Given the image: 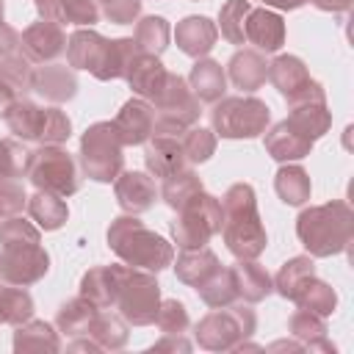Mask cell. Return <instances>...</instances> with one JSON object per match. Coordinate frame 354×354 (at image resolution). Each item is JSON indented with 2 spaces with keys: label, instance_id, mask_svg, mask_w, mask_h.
I'll use <instances>...</instances> for the list:
<instances>
[{
  "label": "cell",
  "instance_id": "cell-28",
  "mask_svg": "<svg viewBox=\"0 0 354 354\" xmlns=\"http://www.w3.org/2000/svg\"><path fill=\"white\" fill-rule=\"evenodd\" d=\"M188 86L196 94L199 102H218L227 91V72L218 61L213 58H196V64L191 66L188 75Z\"/></svg>",
  "mask_w": 354,
  "mask_h": 354
},
{
  "label": "cell",
  "instance_id": "cell-34",
  "mask_svg": "<svg viewBox=\"0 0 354 354\" xmlns=\"http://www.w3.org/2000/svg\"><path fill=\"white\" fill-rule=\"evenodd\" d=\"M290 301L296 307H301V310H310V313L321 315V318H329L337 310V293H335V288L329 282L318 279L315 274L301 282V288L296 290V296Z\"/></svg>",
  "mask_w": 354,
  "mask_h": 354
},
{
  "label": "cell",
  "instance_id": "cell-54",
  "mask_svg": "<svg viewBox=\"0 0 354 354\" xmlns=\"http://www.w3.org/2000/svg\"><path fill=\"white\" fill-rule=\"evenodd\" d=\"M14 100H17V91L0 77V116H6L8 113V108L14 105Z\"/></svg>",
  "mask_w": 354,
  "mask_h": 354
},
{
  "label": "cell",
  "instance_id": "cell-41",
  "mask_svg": "<svg viewBox=\"0 0 354 354\" xmlns=\"http://www.w3.org/2000/svg\"><path fill=\"white\" fill-rule=\"evenodd\" d=\"M315 274V263L310 254H299V257H290L288 263H282V268L277 271L274 277V290L282 296V299H293L296 290L301 288L304 279H310Z\"/></svg>",
  "mask_w": 354,
  "mask_h": 354
},
{
  "label": "cell",
  "instance_id": "cell-50",
  "mask_svg": "<svg viewBox=\"0 0 354 354\" xmlns=\"http://www.w3.org/2000/svg\"><path fill=\"white\" fill-rule=\"evenodd\" d=\"M25 205H28L25 185L19 180H0V218L19 216Z\"/></svg>",
  "mask_w": 354,
  "mask_h": 354
},
{
  "label": "cell",
  "instance_id": "cell-27",
  "mask_svg": "<svg viewBox=\"0 0 354 354\" xmlns=\"http://www.w3.org/2000/svg\"><path fill=\"white\" fill-rule=\"evenodd\" d=\"M230 271H232V279H235L238 299H243V301H249V304L263 301V299L274 290L271 274H268L257 260H238V263L230 266Z\"/></svg>",
  "mask_w": 354,
  "mask_h": 354
},
{
  "label": "cell",
  "instance_id": "cell-18",
  "mask_svg": "<svg viewBox=\"0 0 354 354\" xmlns=\"http://www.w3.org/2000/svg\"><path fill=\"white\" fill-rule=\"evenodd\" d=\"M113 194H116V202L124 213H147L155 199H158V188H155V180L147 174V171H119V177L113 180Z\"/></svg>",
  "mask_w": 354,
  "mask_h": 354
},
{
  "label": "cell",
  "instance_id": "cell-11",
  "mask_svg": "<svg viewBox=\"0 0 354 354\" xmlns=\"http://www.w3.org/2000/svg\"><path fill=\"white\" fill-rule=\"evenodd\" d=\"M199 105L202 102L191 91L188 80L180 77L177 72H169V80H166L163 91L152 102V108H155L152 136H180L183 130H188L191 124H196V119L202 113Z\"/></svg>",
  "mask_w": 354,
  "mask_h": 354
},
{
  "label": "cell",
  "instance_id": "cell-20",
  "mask_svg": "<svg viewBox=\"0 0 354 354\" xmlns=\"http://www.w3.org/2000/svg\"><path fill=\"white\" fill-rule=\"evenodd\" d=\"M30 88L36 94H41L47 102L61 105V102H69L77 94V77H75L72 66H64V64L53 61V64H41V66L33 69Z\"/></svg>",
  "mask_w": 354,
  "mask_h": 354
},
{
  "label": "cell",
  "instance_id": "cell-25",
  "mask_svg": "<svg viewBox=\"0 0 354 354\" xmlns=\"http://www.w3.org/2000/svg\"><path fill=\"white\" fill-rule=\"evenodd\" d=\"M144 166L152 177H169L180 169L188 166L185 160V152H183V144L177 136H155L149 138L147 149H144Z\"/></svg>",
  "mask_w": 354,
  "mask_h": 354
},
{
  "label": "cell",
  "instance_id": "cell-49",
  "mask_svg": "<svg viewBox=\"0 0 354 354\" xmlns=\"http://www.w3.org/2000/svg\"><path fill=\"white\" fill-rule=\"evenodd\" d=\"M100 14L113 25H133L141 17L144 0H94Z\"/></svg>",
  "mask_w": 354,
  "mask_h": 354
},
{
  "label": "cell",
  "instance_id": "cell-32",
  "mask_svg": "<svg viewBox=\"0 0 354 354\" xmlns=\"http://www.w3.org/2000/svg\"><path fill=\"white\" fill-rule=\"evenodd\" d=\"M25 207H28V216L36 221V227L44 232L61 230L69 218V207H66L64 196L50 194V191H36L33 196H28Z\"/></svg>",
  "mask_w": 354,
  "mask_h": 354
},
{
  "label": "cell",
  "instance_id": "cell-33",
  "mask_svg": "<svg viewBox=\"0 0 354 354\" xmlns=\"http://www.w3.org/2000/svg\"><path fill=\"white\" fill-rule=\"evenodd\" d=\"M288 122H290L299 133H304L310 141H318L321 136L329 133V127H332V113L326 111V102H321V100L296 102V105H290Z\"/></svg>",
  "mask_w": 354,
  "mask_h": 354
},
{
  "label": "cell",
  "instance_id": "cell-4",
  "mask_svg": "<svg viewBox=\"0 0 354 354\" xmlns=\"http://www.w3.org/2000/svg\"><path fill=\"white\" fill-rule=\"evenodd\" d=\"M138 53L133 39H105L91 28H77L66 39V61L72 69H86L97 80H119Z\"/></svg>",
  "mask_w": 354,
  "mask_h": 354
},
{
  "label": "cell",
  "instance_id": "cell-23",
  "mask_svg": "<svg viewBox=\"0 0 354 354\" xmlns=\"http://www.w3.org/2000/svg\"><path fill=\"white\" fill-rule=\"evenodd\" d=\"M216 39H218V28L216 22H210L207 17L202 14H191L185 19L177 22L174 28V41L177 47L191 55V58H205L213 47H216Z\"/></svg>",
  "mask_w": 354,
  "mask_h": 354
},
{
  "label": "cell",
  "instance_id": "cell-2",
  "mask_svg": "<svg viewBox=\"0 0 354 354\" xmlns=\"http://www.w3.org/2000/svg\"><path fill=\"white\" fill-rule=\"evenodd\" d=\"M296 238L310 257L343 254L354 238V210L343 199L310 205L296 218Z\"/></svg>",
  "mask_w": 354,
  "mask_h": 354
},
{
  "label": "cell",
  "instance_id": "cell-42",
  "mask_svg": "<svg viewBox=\"0 0 354 354\" xmlns=\"http://www.w3.org/2000/svg\"><path fill=\"white\" fill-rule=\"evenodd\" d=\"M199 299L218 310V307H227L232 301H238V290H235V279H232V271L230 268H218L216 274H210L199 288H196Z\"/></svg>",
  "mask_w": 354,
  "mask_h": 354
},
{
  "label": "cell",
  "instance_id": "cell-45",
  "mask_svg": "<svg viewBox=\"0 0 354 354\" xmlns=\"http://www.w3.org/2000/svg\"><path fill=\"white\" fill-rule=\"evenodd\" d=\"M0 77L14 88V91H30L33 83V64L19 53L8 55L6 61H0Z\"/></svg>",
  "mask_w": 354,
  "mask_h": 354
},
{
  "label": "cell",
  "instance_id": "cell-17",
  "mask_svg": "<svg viewBox=\"0 0 354 354\" xmlns=\"http://www.w3.org/2000/svg\"><path fill=\"white\" fill-rule=\"evenodd\" d=\"M113 127H116L124 147L147 144L152 138V127H155V108L141 97H130L119 108V113L113 119Z\"/></svg>",
  "mask_w": 354,
  "mask_h": 354
},
{
  "label": "cell",
  "instance_id": "cell-16",
  "mask_svg": "<svg viewBox=\"0 0 354 354\" xmlns=\"http://www.w3.org/2000/svg\"><path fill=\"white\" fill-rule=\"evenodd\" d=\"M124 80H127V86L133 88L136 97H141V100H147V102L152 105V102L158 100V94L163 91L166 80H169V69L160 64L158 55L136 53L133 61L127 64Z\"/></svg>",
  "mask_w": 354,
  "mask_h": 354
},
{
  "label": "cell",
  "instance_id": "cell-10",
  "mask_svg": "<svg viewBox=\"0 0 354 354\" xmlns=\"http://www.w3.org/2000/svg\"><path fill=\"white\" fill-rule=\"evenodd\" d=\"M169 230L180 249L207 246V241L221 230V199H216L207 191H199L177 210Z\"/></svg>",
  "mask_w": 354,
  "mask_h": 354
},
{
  "label": "cell",
  "instance_id": "cell-51",
  "mask_svg": "<svg viewBox=\"0 0 354 354\" xmlns=\"http://www.w3.org/2000/svg\"><path fill=\"white\" fill-rule=\"evenodd\" d=\"M14 53H19V33L11 25L0 22V61H6Z\"/></svg>",
  "mask_w": 354,
  "mask_h": 354
},
{
  "label": "cell",
  "instance_id": "cell-40",
  "mask_svg": "<svg viewBox=\"0 0 354 354\" xmlns=\"http://www.w3.org/2000/svg\"><path fill=\"white\" fill-rule=\"evenodd\" d=\"M33 318V296L22 285H0V324L17 326Z\"/></svg>",
  "mask_w": 354,
  "mask_h": 354
},
{
  "label": "cell",
  "instance_id": "cell-44",
  "mask_svg": "<svg viewBox=\"0 0 354 354\" xmlns=\"http://www.w3.org/2000/svg\"><path fill=\"white\" fill-rule=\"evenodd\" d=\"M249 8H252L249 0H227L221 6V11H218V28H221V36L230 44H246L243 25H246Z\"/></svg>",
  "mask_w": 354,
  "mask_h": 354
},
{
  "label": "cell",
  "instance_id": "cell-30",
  "mask_svg": "<svg viewBox=\"0 0 354 354\" xmlns=\"http://www.w3.org/2000/svg\"><path fill=\"white\" fill-rule=\"evenodd\" d=\"M288 332L304 346V348H310V351H335V343H329V337H326V321L321 318V315H315V313H310V310H296L293 315H290V321H288Z\"/></svg>",
  "mask_w": 354,
  "mask_h": 354
},
{
  "label": "cell",
  "instance_id": "cell-47",
  "mask_svg": "<svg viewBox=\"0 0 354 354\" xmlns=\"http://www.w3.org/2000/svg\"><path fill=\"white\" fill-rule=\"evenodd\" d=\"M14 243H41V230L19 216L0 218V246H14Z\"/></svg>",
  "mask_w": 354,
  "mask_h": 354
},
{
  "label": "cell",
  "instance_id": "cell-26",
  "mask_svg": "<svg viewBox=\"0 0 354 354\" xmlns=\"http://www.w3.org/2000/svg\"><path fill=\"white\" fill-rule=\"evenodd\" d=\"M227 77L235 88H241L243 94L257 91L266 77H268V64L263 58L260 50H238L230 61H227Z\"/></svg>",
  "mask_w": 354,
  "mask_h": 354
},
{
  "label": "cell",
  "instance_id": "cell-13",
  "mask_svg": "<svg viewBox=\"0 0 354 354\" xmlns=\"http://www.w3.org/2000/svg\"><path fill=\"white\" fill-rule=\"evenodd\" d=\"M268 80L288 100V105L313 102V100L326 102L324 86L310 77V72H307V66H304V61L299 55H290V53L288 55H277L268 64Z\"/></svg>",
  "mask_w": 354,
  "mask_h": 354
},
{
  "label": "cell",
  "instance_id": "cell-56",
  "mask_svg": "<svg viewBox=\"0 0 354 354\" xmlns=\"http://www.w3.org/2000/svg\"><path fill=\"white\" fill-rule=\"evenodd\" d=\"M263 3L271 6V8H279V11H296V8H301L310 0H263Z\"/></svg>",
  "mask_w": 354,
  "mask_h": 354
},
{
  "label": "cell",
  "instance_id": "cell-3",
  "mask_svg": "<svg viewBox=\"0 0 354 354\" xmlns=\"http://www.w3.org/2000/svg\"><path fill=\"white\" fill-rule=\"evenodd\" d=\"M105 241L111 246V252L133 266V268H144V271H163L171 266L174 260V246L158 235L155 230H149L138 216L133 213H122L116 216L111 224H108V232H105Z\"/></svg>",
  "mask_w": 354,
  "mask_h": 354
},
{
  "label": "cell",
  "instance_id": "cell-43",
  "mask_svg": "<svg viewBox=\"0 0 354 354\" xmlns=\"http://www.w3.org/2000/svg\"><path fill=\"white\" fill-rule=\"evenodd\" d=\"M180 144H183V152H185V160L194 166V163H205V160H210L213 158V152H216V133L213 130H207V127H196V124H191L188 130H183L180 136Z\"/></svg>",
  "mask_w": 354,
  "mask_h": 354
},
{
  "label": "cell",
  "instance_id": "cell-48",
  "mask_svg": "<svg viewBox=\"0 0 354 354\" xmlns=\"http://www.w3.org/2000/svg\"><path fill=\"white\" fill-rule=\"evenodd\" d=\"M25 158L28 152L22 149L19 141L14 138H0V180H17L25 174Z\"/></svg>",
  "mask_w": 354,
  "mask_h": 354
},
{
  "label": "cell",
  "instance_id": "cell-6",
  "mask_svg": "<svg viewBox=\"0 0 354 354\" xmlns=\"http://www.w3.org/2000/svg\"><path fill=\"white\" fill-rule=\"evenodd\" d=\"M254 326H257V315L249 307V301L246 304L232 301L199 318L194 326V340L205 351H235L238 343L254 335Z\"/></svg>",
  "mask_w": 354,
  "mask_h": 354
},
{
  "label": "cell",
  "instance_id": "cell-35",
  "mask_svg": "<svg viewBox=\"0 0 354 354\" xmlns=\"http://www.w3.org/2000/svg\"><path fill=\"white\" fill-rule=\"evenodd\" d=\"M86 337H91L102 351H119L127 346V337H130L127 321L122 315L97 310V315L91 318L88 329H86Z\"/></svg>",
  "mask_w": 354,
  "mask_h": 354
},
{
  "label": "cell",
  "instance_id": "cell-15",
  "mask_svg": "<svg viewBox=\"0 0 354 354\" xmlns=\"http://www.w3.org/2000/svg\"><path fill=\"white\" fill-rule=\"evenodd\" d=\"M19 50L30 64H53L66 53V33L58 22H30L19 36Z\"/></svg>",
  "mask_w": 354,
  "mask_h": 354
},
{
  "label": "cell",
  "instance_id": "cell-29",
  "mask_svg": "<svg viewBox=\"0 0 354 354\" xmlns=\"http://www.w3.org/2000/svg\"><path fill=\"white\" fill-rule=\"evenodd\" d=\"M171 266H174L177 279L185 282V285H191V288H199L210 274H216V271L221 268L216 252L207 249V246H199V249H183V252L177 254V260H171Z\"/></svg>",
  "mask_w": 354,
  "mask_h": 354
},
{
  "label": "cell",
  "instance_id": "cell-9",
  "mask_svg": "<svg viewBox=\"0 0 354 354\" xmlns=\"http://www.w3.org/2000/svg\"><path fill=\"white\" fill-rule=\"evenodd\" d=\"M271 111L257 97H221L213 102L210 127L221 138H257L268 130Z\"/></svg>",
  "mask_w": 354,
  "mask_h": 354
},
{
  "label": "cell",
  "instance_id": "cell-55",
  "mask_svg": "<svg viewBox=\"0 0 354 354\" xmlns=\"http://www.w3.org/2000/svg\"><path fill=\"white\" fill-rule=\"evenodd\" d=\"M69 351H102L91 337H86V335H80V340H72L69 346H66Z\"/></svg>",
  "mask_w": 354,
  "mask_h": 354
},
{
  "label": "cell",
  "instance_id": "cell-36",
  "mask_svg": "<svg viewBox=\"0 0 354 354\" xmlns=\"http://www.w3.org/2000/svg\"><path fill=\"white\" fill-rule=\"evenodd\" d=\"M61 340L58 332L47 321L28 318L25 324H17L14 329V351H58Z\"/></svg>",
  "mask_w": 354,
  "mask_h": 354
},
{
  "label": "cell",
  "instance_id": "cell-37",
  "mask_svg": "<svg viewBox=\"0 0 354 354\" xmlns=\"http://www.w3.org/2000/svg\"><path fill=\"white\" fill-rule=\"evenodd\" d=\"M199 191H205V185H202V177L194 171V169H180V171H174V174H169V177H163V185H160V199L171 207V210H180L191 196H196Z\"/></svg>",
  "mask_w": 354,
  "mask_h": 354
},
{
  "label": "cell",
  "instance_id": "cell-22",
  "mask_svg": "<svg viewBox=\"0 0 354 354\" xmlns=\"http://www.w3.org/2000/svg\"><path fill=\"white\" fill-rule=\"evenodd\" d=\"M243 36L263 53H277L285 44V19L268 8H249Z\"/></svg>",
  "mask_w": 354,
  "mask_h": 354
},
{
  "label": "cell",
  "instance_id": "cell-12",
  "mask_svg": "<svg viewBox=\"0 0 354 354\" xmlns=\"http://www.w3.org/2000/svg\"><path fill=\"white\" fill-rule=\"evenodd\" d=\"M113 307L127 321V326L155 324V315L160 307V285L155 274L124 263V274H122V285H119V296Z\"/></svg>",
  "mask_w": 354,
  "mask_h": 354
},
{
  "label": "cell",
  "instance_id": "cell-31",
  "mask_svg": "<svg viewBox=\"0 0 354 354\" xmlns=\"http://www.w3.org/2000/svg\"><path fill=\"white\" fill-rule=\"evenodd\" d=\"M274 191L285 205L301 207L304 202H310L313 183H310V174L299 163H282L274 174Z\"/></svg>",
  "mask_w": 354,
  "mask_h": 354
},
{
  "label": "cell",
  "instance_id": "cell-7",
  "mask_svg": "<svg viewBox=\"0 0 354 354\" xmlns=\"http://www.w3.org/2000/svg\"><path fill=\"white\" fill-rule=\"evenodd\" d=\"M124 144L113 122H94L80 136V169L94 183H113L124 169Z\"/></svg>",
  "mask_w": 354,
  "mask_h": 354
},
{
  "label": "cell",
  "instance_id": "cell-38",
  "mask_svg": "<svg viewBox=\"0 0 354 354\" xmlns=\"http://www.w3.org/2000/svg\"><path fill=\"white\" fill-rule=\"evenodd\" d=\"M169 39H171V25L166 22V17L149 14V17L136 19V36H133V41H136L138 53L160 55L169 47Z\"/></svg>",
  "mask_w": 354,
  "mask_h": 354
},
{
  "label": "cell",
  "instance_id": "cell-21",
  "mask_svg": "<svg viewBox=\"0 0 354 354\" xmlns=\"http://www.w3.org/2000/svg\"><path fill=\"white\" fill-rule=\"evenodd\" d=\"M313 144L304 133H299L288 119L277 122L271 130H266L263 136V147L266 152L277 160V163H293V160H301L313 152Z\"/></svg>",
  "mask_w": 354,
  "mask_h": 354
},
{
  "label": "cell",
  "instance_id": "cell-14",
  "mask_svg": "<svg viewBox=\"0 0 354 354\" xmlns=\"http://www.w3.org/2000/svg\"><path fill=\"white\" fill-rule=\"evenodd\" d=\"M50 271V254L41 243H14L0 252V277L11 285H36Z\"/></svg>",
  "mask_w": 354,
  "mask_h": 354
},
{
  "label": "cell",
  "instance_id": "cell-5",
  "mask_svg": "<svg viewBox=\"0 0 354 354\" xmlns=\"http://www.w3.org/2000/svg\"><path fill=\"white\" fill-rule=\"evenodd\" d=\"M3 119L25 144H64L72 136V119L61 108H41L28 97H17Z\"/></svg>",
  "mask_w": 354,
  "mask_h": 354
},
{
  "label": "cell",
  "instance_id": "cell-52",
  "mask_svg": "<svg viewBox=\"0 0 354 354\" xmlns=\"http://www.w3.org/2000/svg\"><path fill=\"white\" fill-rule=\"evenodd\" d=\"M149 351H191V343L183 337V335H163Z\"/></svg>",
  "mask_w": 354,
  "mask_h": 354
},
{
  "label": "cell",
  "instance_id": "cell-8",
  "mask_svg": "<svg viewBox=\"0 0 354 354\" xmlns=\"http://www.w3.org/2000/svg\"><path fill=\"white\" fill-rule=\"evenodd\" d=\"M25 177L36 191H50L58 196H72L80 188L75 158L61 144H41L25 158Z\"/></svg>",
  "mask_w": 354,
  "mask_h": 354
},
{
  "label": "cell",
  "instance_id": "cell-24",
  "mask_svg": "<svg viewBox=\"0 0 354 354\" xmlns=\"http://www.w3.org/2000/svg\"><path fill=\"white\" fill-rule=\"evenodd\" d=\"M36 11L47 22L91 28L100 22V8L94 0H33Z\"/></svg>",
  "mask_w": 354,
  "mask_h": 354
},
{
  "label": "cell",
  "instance_id": "cell-46",
  "mask_svg": "<svg viewBox=\"0 0 354 354\" xmlns=\"http://www.w3.org/2000/svg\"><path fill=\"white\" fill-rule=\"evenodd\" d=\"M155 324L163 335H183L191 321H188V310L180 299H163L160 307H158Z\"/></svg>",
  "mask_w": 354,
  "mask_h": 354
},
{
  "label": "cell",
  "instance_id": "cell-39",
  "mask_svg": "<svg viewBox=\"0 0 354 354\" xmlns=\"http://www.w3.org/2000/svg\"><path fill=\"white\" fill-rule=\"evenodd\" d=\"M94 315H97V307L91 301H86L83 296H77V299H69V301H64L58 307L55 326L66 337H80V335H86V329H88V324H91Z\"/></svg>",
  "mask_w": 354,
  "mask_h": 354
},
{
  "label": "cell",
  "instance_id": "cell-57",
  "mask_svg": "<svg viewBox=\"0 0 354 354\" xmlns=\"http://www.w3.org/2000/svg\"><path fill=\"white\" fill-rule=\"evenodd\" d=\"M0 22H3V0H0Z\"/></svg>",
  "mask_w": 354,
  "mask_h": 354
},
{
  "label": "cell",
  "instance_id": "cell-19",
  "mask_svg": "<svg viewBox=\"0 0 354 354\" xmlns=\"http://www.w3.org/2000/svg\"><path fill=\"white\" fill-rule=\"evenodd\" d=\"M124 266H94L80 277V293L86 301H91L97 310H111L119 296Z\"/></svg>",
  "mask_w": 354,
  "mask_h": 354
},
{
  "label": "cell",
  "instance_id": "cell-53",
  "mask_svg": "<svg viewBox=\"0 0 354 354\" xmlns=\"http://www.w3.org/2000/svg\"><path fill=\"white\" fill-rule=\"evenodd\" d=\"M318 11H329V14H343V11H348V6H351V0H310Z\"/></svg>",
  "mask_w": 354,
  "mask_h": 354
},
{
  "label": "cell",
  "instance_id": "cell-1",
  "mask_svg": "<svg viewBox=\"0 0 354 354\" xmlns=\"http://www.w3.org/2000/svg\"><path fill=\"white\" fill-rule=\"evenodd\" d=\"M221 238L238 260H257L268 246L257 196L249 183H235L221 196Z\"/></svg>",
  "mask_w": 354,
  "mask_h": 354
}]
</instances>
